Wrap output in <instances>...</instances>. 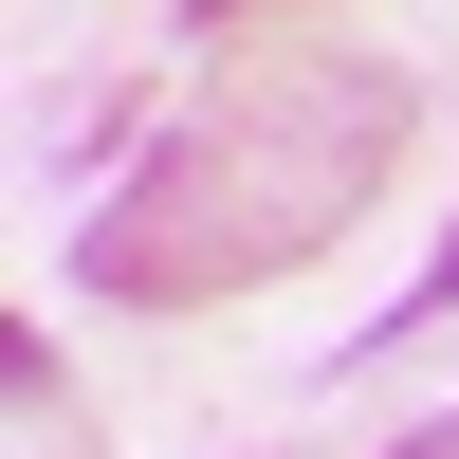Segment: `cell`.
Instances as JSON below:
<instances>
[{
    "label": "cell",
    "instance_id": "1",
    "mask_svg": "<svg viewBox=\"0 0 459 459\" xmlns=\"http://www.w3.org/2000/svg\"><path fill=\"white\" fill-rule=\"evenodd\" d=\"M404 129H423L404 56H368V37H239L129 147V184L74 221V294H110V313H221L257 276H313L386 203Z\"/></svg>",
    "mask_w": 459,
    "mask_h": 459
},
{
    "label": "cell",
    "instance_id": "2",
    "mask_svg": "<svg viewBox=\"0 0 459 459\" xmlns=\"http://www.w3.org/2000/svg\"><path fill=\"white\" fill-rule=\"evenodd\" d=\"M441 313H459V239L423 257V294H404V313H386V331H441ZM386 331H368V350H386Z\"/></svg>",
    "mask_w": 459,
    "mask_h": 459
},
{
    "label": "cell",
    "instance_id": "3",
    "mask_svg": "<svg viewBox=\"0 0 459 459\" xmlns=\"http://www.w3.org/2000/svg\"><path fill=\"white\" fill-rule=\"evenodd\" d=\"M386 459H459V404H441V423H404V441H386Z\"/></svg>",
    "mask_w": 459,
    "mask_h": 459
},
{
    "label": "cell",
    "instance_id": "4",
    "mask_svg": "<svg viewBox=\"0 0 459 459\" xmlns=\"http://www.w3.org/2000/svg\"><path fill=\"white\" fill-rule=\"evenodd\" d=\"M221 19H276V0H203V37H221Z\"/></svg>",
    "mask_w": 459,
    "mask_h": 459
}]
</instances>
